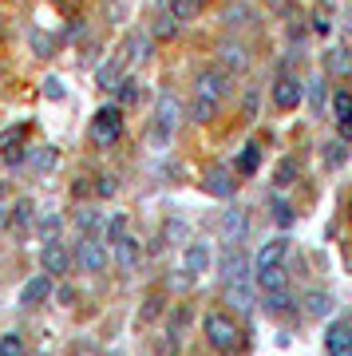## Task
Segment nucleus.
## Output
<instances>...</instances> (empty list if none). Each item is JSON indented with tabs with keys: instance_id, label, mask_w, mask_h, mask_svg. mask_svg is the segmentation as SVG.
Masks as SVG:
<instances>
[{
	"instance_id": "nucleus-2",
	"label": "nucleus",
	"mask_w": 352,
	"mask_h": 356,
	"mask_svg": "<svg viewBox=\"0 0 352 356\" xmlns=\"http://www.w3.org/2000/svg\"><path fill=\"white\" fill-rule=\"evenodd\" d=\"M182 123V103L175 95H159V107H154V127H151V139L154 143H166L170 135L178 131Z\"/></svg>"
},
{
	"instance_id": "nucleus-14",
	"label": "nucleus",
	"mask_w": 352,
	"mask_h": 356,
	"mask_svg": "<svg viewBox=\"0 0 352 356\" xmlns=\"http://www.w3.org/2000/svg\"><path fill=\"white\" fill-rule=\"evenodd\" d=\"M182 269H186L190 277L206 273V269H210V245H206V242H190L186 254H182Z\"/></svg>"
},
{
	"instance_id": "nucleus-38",
	"label": "nucleus",
	"mask_w": 352,
	"mask_h": 356,
	"mask_svg": "<svg viewBox=\"0 0 352 356\" xmlns=\"http://www.w3.org/2000/svg\"><path fill=\"white\" fill-rule=\"evenodd\" d=\"M127 234H131V226H127V214H115L111 222H107V242H123Z\"/></svg>"
},
{
	"instance_id": "nucleus-16",
	"label": "nucleus",
	"mask_w": 352,
	"mask_h": 356,
	"mask_svg": "<svg viewBox=\"0 0 352 356\" xmlns=\"http://www.w3.org/2000/svg\"><path fill=\"white\" fill-rule=\"evenodd\" d=\"M138 261H143V245H138L135 238H131V234H127L123 242H115V266L123 269V273H131V269H135Z\"/></svg>"
},
{
	"instance_id": "nucleus-30",
	"label": "nucleus",
	"mask_w": 352,
	"mask_h": 356,
	"mask_svg": "<svg viewBox=\"0 0 352 356\" xmlns=\"http://www.w3.org/2000/svg\"><path fill=\"white\" fill-rule=\"evenodd\" d=\"M289 309H293V297H289V289L265 293V313H273V317H281V313H289Z\"/></svg>"
},
{
	"instance_id": "nucleus-5",
	"label": "nucleus",
	"mask_w": 352,
	"mask_h": 356,
	"mask_svg": "<svg viewBox=\"0 0 352 356\" xmlns=\"http://www.w3.org/2000/svg\"><path fill=\"white\" fill-rule=\"evenodd\" d=\"M230 91H234V76L222 72V67H206L194 79V95H206V99H214V103H222Z\"/></svg>"
},
{
	"instance_id": "nucleus-32",
	"label": "nucleus",
	"mask_w": 352,
	"mask_h": 356,
	"mask_svg": "<svg viewBox=\"0 0 352 356\" xmlns=\"http://www.w3.org/2000/svg\"><path fill=\"white\" fill-rule=\"evenodd\" d=\"M257 166H262V147H257V143H250V147L238 154V175H253Z\"/></svg>"
},
{
	"instance_id": "nucleus-20",
	"label": "nucleus",
	"mask_w": 352,
	"mask_h": 356,
	"mask_svg": "<svg viewBox=\"0 0 352 356\" xmlns=\"http://www.w3.org/2000/svg\"><path fill=\"white\" fill-rule=\"evenodd\" d=\"M28 166H32V170H36V175H48L51 166H56V147H48V143H44V147H28Z\"/></svg>"
},
{
	"instance_id": "nucleus-44",
	"label": "nucleus",
	"mask_w": 352,
	"mask_h": 356,
	"mask_svg": "<svg viewBox=\"0 0 352 356\" xmlns=\"http://www.w3.org/2000/svg\"><path fill=\"white\" fill-rule=\"evenodd\" d=\"M313 111H325V83L313 79Z\"/></svg>"
},
{
	"instance_id": "nucleus-51",
	"label": "nucleus",
	"mask_w": 352,
	"mask_h": 356,
	"mask_svg": "<svg viewBox=\"0 0 352 356\" xmlns=\"http://www.w3.org/2000/svg\"><path fill=\"white\" fill-rule=\"evenodd\" d=\"M163 4H170V0H163Z\"/></svg>"
},
{
	"instance_id": "nucleus-41",
	"label": "nucleus",
	"mask_w": 352,
	"mask_h": 356,
	"mask_svg": "<svg viewBox=\"0 0 352 356\" xmlns=\"http://www.w3.org/2000/svg\"><path fill=\"white\" fill-rule=\"evenodd\" d=\"M115 191H119V182H115V175H99V182H95V194H99V198H111Z\"/></svg>"
},
{
	"instance_id": "nucleus-50",
	"label": "nucleus",
	"mask_w": 352,
	"mask_h": 356,
	"mask_svg": "<svg viewBox=\"0 0 352 356\" xmlns=\"http://www.w3.org/2000/svg\"><path fill=\"white\" fill-rule=\"evenodd\" d=\"M56 297H60L63 305H72V301H76V289H67V285H60V289H56Z\"/></svg>"
},
{
	"instance_id": "nucleus-47",
	"label": "nucleus",
	"mask_w": 352,
	"mask_h": 356,
	"mask_svg": "<svg viewBox=\"0 0 352 356\" xmlns=\"http://www.w3.org/2000/svg\"><path fill=\"white\" fill-rule=\"evenodd\" d=\"M265 4H269V13H281V16L293 13V0H265Z\"/></svg>"
},
{
	"instance_id": "nucleus-39",
	"label": "nucleus",
	"mask_w": 352,
	"mask_h": 356,
	"mask_svg": "<svg viewBox=\"0 0 352 356\" xmlns=\"http://www.w3.org/2000/svg\"><path fill=\"white\" fill-rule=\"evenodd\" d=\"M293 175H297V163H293V159H281V166H277L273 182H277V186H289V182H293Z\"/></svg>"
},
{
	"instance_id": "nucleus-29",
	"label": "nucleus",
	"mask_w": 352,
	"mask_h": 356,
	"mask_svg": "<svg viewBox=\"0 0 352 356\" xmlns=\"http://www.w3.org/2000/svg\"><path fill=\"white\" fill-rule=\"evenodd\" d=\"M28 44H32V51H36L40 60H51V56H56V40H51L48 32H40V28H32Z\"/></svg>"
},
{
	"instance_id": "nucleus-9",
	"label": "nucleus",
	"mask_w": 352,
	"mask_h": 356,
	"mask_svg": "<svg viewBox=\"0 0 352 356\" xmlns=\"http://www.w3.org/2000/svg\"><path fill=\"white\" fill-rule=\"evenodd\" d=\"M24 139H28V123H13V127H4V131H0V154H4L8 163H24V154H28Z\"/></svg>"
},
{
	"instance_id": "nucleus-24",
	"label": "nucleus",
	"mask_w": 352,
	"mask_h": 356,
	"mask_svg": "<svg viewBox=\"0 0 352 356\" xmlns=\"http://www.w3.org/2000/svg\"><path fill=\"white\" fill-rule=\"evenodd\" d=\"M257 285H262V293H277V289H289V277H285V266L262 269V273H257Z\"/></svg>"
},
{
	"instance_id": "nucleus-46",
	"label": "nucleus",
	"mask_w": 352,
	"mask_h": 356,
	"mask_svg": "<svg viewBox=\"0 0 352 356\" xmlns=\"http://www.w3.org/2000/svg\"><path fill=\"white\" fill-rule=\"evenodd\" d=\"M241 115H246V119H253V115H257V91H250V95H246V103H241Z\"/></svg>"
},
{
	"instance_id": "nucleus-12",
	"label": "nucleus",
	"mask_w": 352,
	"mask_h": 356,
	"mask_svg": "<svg viewBox=\"0 0 352 356\" xmlns=\"http://www.w3.org/2000/svg\"><path fill=\"white\" fill-rule=\"evenodd\" d=\"M325 353H328V356H352V329H349V321L328 325V332H325Z\"/></svg>"
},
{
	"instance_id": "nucleus-6",
	"label": "nucleus",
	"mask_w": 352,
	"mask_h": 356,
	"mask_svg": "<svg viewBox=\"0 0 352 356\" xmlns=\"http://www.w3.org/2000/svg\"><path fill=\"white\" fill-rule=\"evenodd\" d=\"M301 99H305L301 79L293 76V72H281V76L273 79V103L281 111H293V107H301Z\"/></svg>"
},
{
	"instance_id": "nucleus-25",
	"label": "nucleus",
	"mask_w": 352,
	"mask_h": 356,
	"mask_svg": "<svg viewBox=\"0 0 352 356\" xmlns=\"http://www.w3.org/2000/svg\"><path fill=\"white\" fill-rule=\"evenodd\" d=\"M178 28H182V24H178V20H175L170 13H159L147 36H151V40H175V36H178Z\"/></svg>"
},
{
	"instance_id": "nucleus-48",
	"label": "nucleus",
	"mask_w": 352,
	"mask_h": 356,
	"mask_svg": "<svg viewBox=\"0 0 352 356\" xmlns=\"http://www.w3.org/2000/svg\"><path fill=\"white\" fill-rule=\"evenodd\" d=\"M44 95H48V99H60V95H63L60 79H44Z\"/></svg>"
},
{
	"instance_id": "nucleus-45",
	"label": "nucleus",
	"mask_w": 352,
	"mask_h": 356,
	"mask_svg": "<svg viewBox=\"0 0 352 356\" xmlns=\"http://www.w3.org/2000/svg\"><path fill=\"white\" fill-rule=\"evenodd\" d=\"M56 229H60V218H44V222H40V234H44V238H56Z\"/></svg>"
},
{
	"instance_id": "nucleus-37",
	"label": "nucleus",
	"mask_w": 352,
	"mask_h": 356,
	"mask_svg": "<svg viewBox=\"0 0 352 356\" xmlns=\"http://www.w3.org/2000/svg\"><path fill=\"white\" fill-rule=\"evenodd\" d=\"M115 99H119V103H135L138 99V83L131 76H123L119 83H115Z\"/></svg>"
},
{
	"instance_id": "nucleus-31",
	"label": "nucleus",
	"mask_w": 352,
	"mask_h": 356,
	"mask_svg": "<svg viewBox=\"0 0 352 356\" xmlns=\"http://www.w3.org/2000/svg\"><path fill=\"white\" fill-rule=\"evenodd\" d=\"M321 159H325V166H340L344 159H349V143L344 139H328L325 151H321Z\"/></svg>"
},
{
	"instance_id": "nucleus-21",
	"label": "nucleus",
	"mask_w": 352,
	"mask_h": 356,
	"mask_svg": "<svg viewBox=\"0 0 352 356\" xmlns=\"http://www.w3.org/2000/svg\"><path fill=\"white\" fill-rule=\"evenodd\" d=\"M305 313L317 321H325L328 313H333V297H328L325 289H313V293H305Z\"/></svg>"
},
{
	"instance_id": "nucleus-40",
	"label": "nucleus",
	"mask_w": 352,
	"mask_h": 356,
	"mask_svg": "<svg viewBox=\"0 0 352 356\" xmlns=\"http://www.w3.org/2000/svg\"><path fill=\"white\" fill-rule=\"evenodd\" d=\"M76 226L83 229V234H91V229L99 226V210H79V214H76Z\"/></svg>"
},
{
	"instance_id": "nucleus-10",
	"label": "nucleus",
	"mask_w": 352,
	"mask_h": 356,
	"mask_svg": "<svg viewBox=\"0 0 352 356\" xmlns=\"http://www.w3.org/2000/svg\"><path fill=\"white\" fill-rule=\"evenodd\" d=\"M40 261H44V269H48V273H67V269L76 266V261H72V250H67L60 238L44 242V250H40Z\"/></svg>"
},
{
	"instance_id": "nucleus-26",
	"label": "nucleus",
	"mask_w": 352,
	"mask_h": 356,
	"mask_svg": "<svg viewBox=\"0 0 352 356\" xmlns=\"http://www.w3.org/2000/svg\"><path fill=\"white\" fill-rule=\"evenodd\" d=\"M226 301L234 309H241V313H250L253 309V293H250V285L241 281V285H226Z\"/></svg>"
},
{
	"instance_id": "nucleus-3",
	"label": "nucleus",
	"mask_w": 352,
	"mask_h": 356,
	"mask_svg": "<svg viewBox=\"0 0 352 356\" xmlns=\"http://www.w3.org/2000/svg\"><path fill=\"white\" fill-rule=\"evenodd\" d=\"M119 135H123V111L119 107H99L95 111V119H91V139H95V147H111V143H119Z\"/></svg>"
},
{
	"instance_id": "nucleus-49",
	"label": "nucleus",
	"mask_w": 352,
	"mask_h": 356,
	"mask_svg": "<svg viewBox=\"0 0 352 356\" xmlns=\"http://www.w3.org/2000/svg\"><path fill=\"white\" fill-rule=\"evenodd\" d=\"M166 238H186V226H182V222H170V226H166Z\"/></svg>"
},
{
	"instance_id": "nucleus-43",
	"label": "nucleus",
	"mask_w": 352,
	"mask_h": 356,
	"mask_svg": "<svg viewBox=\"0 0 352 356\" xmlns=\"http://www.w3.org/2000/svg\"><path fill=\"white\" fill-rule=\"evenodd\" d=\"M273 218L281 222V226H289V222H293V206L281 202V198H273Z\"/></svg>"
},
{
	"instance_id": "nucleus-19",
	"label": "nucleus",
	"mask_w": 352,
	"mask_h": 356,
	"mask_svg": "<svg viewBox=\"0 0 352 356\" xmlns=\"http://www.w3.org/2000/svg\"><path fill=\"white\" fill-rule=\"evenodd\" d=\"M325 72L328 76H352V51L349 48H328L325 51Z\"/></svg>"
},
{
	"instance_id": "nucleus-27",
	"label": "nucleus",
	"mask_w": 352,
	"mask_h": 356,
	"mask_svg": "<svg viewBox=\"0 0 352 356\" xmlns=\"http://www.w3.org/2000/svg\"><path fill=\"white\" fill-rule=\"evenodd\" d=\"M166 13L175 16L178 24H186V20H194V16L202 13V0H170V8Z\"/></svg>"
},
{
	"instance_id": "nucleus-52",
	"label": "nucleus",
	"mask_w": 352,
	"mask_h": 356,
	"mask_svg": "<svg viewBox=\"0 0 352 356\" xmlns=\"http://www.w3.org/2000/svg\"><path fill=\"white\" fill-rule=\"evenodd\" d=\"M349 329H352V321H349Z\"/></svg>"
},
{
	"instance_id": "nucleus-8",
	"label": "nucleus",
	"mask_w": 352,
	"mask_h": 356,
	"mask_svg": "<svg viewBox=\"0 0 352 356\" xmlns=\"http://www.w3.org/2000/svg\"><path fill=\"white\" fill-rule=\"evenodd\" d=\"M202 191L214 194V198H234V194H238V178H234V170H226V166H210V170L202 175Z\"/></svg>"
},
{
	"instance_id": "nucleus-15",
	"label": "nucleus",
	"mask_w": 352,
	"mask_h": 356,
	"mask_svg": "<svg viewBox=\"0 0 352 356\" xmlns=\"http://www.w3.org/2000/svg\"><path fill=\"white\" fill-rule=\"evenodd\" d=\"M246 277H250V261H246V254L230 250V254L222 257V281H226V285H241Z\"/></svg>"
},
{
	"instance_id": "nucleus-36",
	"label": "nucleus",
	"mask_w": 352,
	"mask_h": 356,
	"mask_svg": "<svg viewBox=\"0 0 352 356\" xmlns=\"http://www.w3.org/2000/svg\"><path fill=\"white\" fill-rule=\"evenodd\" d=\"M333 115H337V123H349L352 119V95L349 91H337V95H333Z\"/></svg>"
},
{
	"instance_id": "nucleus-33",
	"label": "nucleus",
	"mask_w": 352,
	"mask_h": 356,
	"mask_svg": "<svg viewBox=\"0 0 352 356\" xmlns=\"http://www.w3.org/2000/svg\"><path fill=\"white\" fill-rule=\"evenodd\" d=\"M119 79H123V64H103L99 72H95V83H99L103 91H115Z\"/></svg>"
},
{
	"instance_id": "nucleus-28",
	"label": "nucleus",
	"mask_w": 352,
	"mask_h": 356,
	"mask_svg": "<svg viewBox=\"0 0 352 356\" xmlns=\"http://www.w3.org/2000/svg\"><path fill=\"white\" fill-rule=\"evenodd\" d=\"M309 28H313V32H321V36H325V32H333V8H328L325 0H321L313 13H309Z\"/></svg>"
},
{
	"instance_id": "nucleus-11",
	"label": "nucleus",
	"mask_w": 352,
	"mask_h": 356,
	"mask_svg": "<svg viewBox=\"0 0 352 356\" xmlns=\"http://www.w3.org/2000/svg\"><path fill=\"white\" fill-rule=\"evenodd\" d=\"M285 254H289V242L285 238H273V242H265L257 254H253V273H262V269H273V266H285Z\"/></svg>"
},
{
	"instance_id": "nucleus-7",
	"label": "nucleus",
	"mask_w": 352,
	"mask_h": 356,
	"mask_svg": "<svg viewBox=\"0 0 352 356\" xmlns=\"http://www.w3.org/2000/svg\"><path fill=\"white\" fill-rule=\"evenodd\" d=\"M218 67L230 72V76H241V72L250 67V48H246L241 40H222V44H218Z\"/></svg>"
},
{
	"instance_id": "nucleus-23",
	"label": "nucleus",
	"mask_w": 352,
	"mask_h": 356,
	"mask_svg": "<svg viewBox=\"0 0 352 356\" xmlns=\"http://www.w3.org/2000/svg\"><path fill=\"white\" fill-rule=\"evenodd\" d=\"M151 36H127V64H147L151 60Z\"/></svg>"
},
{
	"instance_id": "nucleus-22",
	"label": "nucleus",
	"mask_w": 352,
	"mask_h": 356,
	"mask_svg": "<svg viewBox=\"0 0 352 356\" xmlns=\"http://www.w3.org/2000/svg\"><path fill=\"white\" fill-rule=\"evenodd\" d=\"M218 107H222V103L206 99V95H194V99H190V107H186V115L194 119V123H214Z\"/></svg>"
},
{
	"instance_id": "nucleus-4",
	"label": "nucleus",
	"mask_w": 352,
	"mask_h": 356,
	"mask_svg": "<svg viewBox=\"0 0 352 356\" xmlns=\"http://www.w3.org/2000/svg\"><path fill=\"white\" fill-rule=\"evenodd\" d=\"M72 261H76L83 273H103V269H107V261H111V254H107V245H103V242H95L91 234H83V238L76 242Z\"/></svg>"
},
{
	"instance_id": "nucleus-17",
	"label": "nucleus",
	"mask_w": 352,
	"mask_h": 356,
	"mask_svg": "<svg viewBox=\"0 0 352 356\" xmlns=\"http://www.w3.org/2000/svg\"><path fill=\"white\" fill-rule=\"evenodd\" d=\"M48 297H51V281L40 273V277H32L24 289H20V305H28V309H32V305H44Z\"/></svg>"
},
{
	"instance_id": "nucleus-13",
	"label": "nucleus",
	"mask_w": 352,
	"mask_h": 356,
	"mask_svg": "<svg viewBox=\"0 0 352 356\" xmlns=\"http://www.w3.org/2000/svg\"><path fill=\"white\" fill-rule=\"evenodd\" d=\"M246 234H250V214L246 210H226L222 214V238L226 242H246Z\"/></svg>"
},
{
	"instance_id": "nucleus-1",
	"label": "nucleus",
	"mask_w": 352,
	"mask_h": 356,
	"mask_svg": "<svg viewBox=\"0 0 352 356\" xmlns=\"http://www.w3.org/2000/svg\"><path fill=\"white\" fill-rule=\"evenodd\" d=\"M202 332H206L210 348H218V353H238L241 348V329H238V321L230 317V313H206Z\"/></svg>"
},
{
	"instance_id": "nucleus-35",
	"label": "nucleus",
	"mask_w": 352,
	"mask_h": 356,
	"mask_svg": "<svg viewBox=\"0 0 352 356\" xmlns=\"http://www.w3.org/2000/svg\"><path fill=\"white\" fill-rule=\"evenodd\" d=\"M32 222H36V206H32V198H20V202H16V214H13V226L28 229Z\"/></svg>"
},
{
	"instance_id": "nucleus-18",
	"label": "nucleus",
	"mask_w": 352,
	"mask_h": 356,
	"mask_svg": "<svg viewBox=\"0 0 352 356\" xmlns=\"http://www.w3.org/2000/svg\"><path fill=\"white\" fill-rule=\"evenodd\" d=\"M222 24L226 28H250L253 24V8L246 4V0H234V4L222 8Z\"/></svg>"
},
{
	"instance_id": "nucleus-42",
	"label": "nucleus",
	"mask_w": 352,
	"mask_h": 356,
	"mask_svg": "<svg viewBox=\"0 0 352 356\" xmlns=\"http://www.w3.org/2000/svg\"><path fill=\"white\" fill-rule=\"evenodd\" d=\"M107 20H111V24H123L127 20V0H111V4H107Z\"/></svg>"
},
{
	"instance_id": "nucleus-34",
	"label": "nucleus",
	"mask_w": 352,
	"mask_h": 356,
	"mask_svg": "<svg viewBox=\"0 0 352 356\" xmlns=\"http://www.w3.org/2000/svg\"><path fill=\"white\" fill-rule=\"evenodd\" d=\"M0 356H28V344L20 332H4L0 337Z\"/></svg>"
}]
</instances>
